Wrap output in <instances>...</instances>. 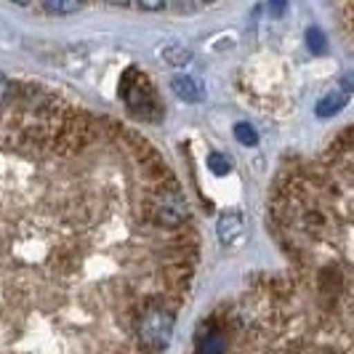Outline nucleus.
Listing matches in <instances>:
<instances>
[{"mask_svg": "<svg viewBox=\"0 0 354 354\" xmlns=\"http://www.w3.org/2000/svg\"><path fill=\"white\" fill-rule=\"evenodd\" d=\"M306 43H309L312 53H325V51H328V40H325V35L319 32L317 27H309V30H306Z\"/></svg>", "mask_w": 354, "mask_h": 354, "instance_id": "12", "label": "nucleus"}, {"mask_svg": "<svg viewBox=\"0 0 354 354\" xmlns=\"http://www.w3.org/2000/svg\"><path fill=\"white\" fill-rule=\"evenodd\" d=\"M234 136H237V142L245 144V147H253V144L259 142V133H256V128H253L250 123L234 125Z\"/></svg>", "mask_w": 354, "mask_h": 354, "instance_id": "11", "label": "nucleus"}, {"mask_svg": "<svg viewBox=\"0 0 354 354\" xmlns=\"http://www.w3.org/2000/svg\"><path fill=\"white\" fill-rule=\"evenodd\" d=\"M43 11H48V14H77V11H83V6L70 3V0H51V3H43Z\"/></svg>", "mask_w": 354, "mask_h": 354, "instance_id": "9", "label": "nucleus"}, {"mask_svg": "<svg viewBox=\"0 0 354 354\" xmlns=\"http://www.w3.org/2000/svg\"><path fill=\"white\" fill-rule=\"evenodd\" d=\"M6 91H8V83H6V77H3V75H0V99H3V96H6Z\"/></svg>", "mask_w": 354, "mask_h": 354, "instance_id": "14", "label": "nucleus"}, {"mask_svg": "<svg viewBox=\"0 0 354 354\" xmlns=\"http://www.w3.org/2000/svg\"><path fill=\"white\" fill-rule=\"evenodd\" d=\"M208 168H211L216 176H227L232 171V162L227 155H221V152H211L208 155Z\"/></svg>", "mask_w": 354, "mask_h": 354, "instance_id": "10", "label": "nucleus"}, {"mask_svg": "<svg viewBox=\"0 0 354 354\" xmlns=\"http://www.w3.org/2000/svg\"><path fill=\"white\" fill-rule=\"evenodd\" d=\"M338 83H341V88L346 91V93H352L354 91V70L346 72V75H341V80H338Z\"/></svg>", "mask_w": 354, "mask_h": 354, "instance_id": "13", "label": "nucleus"}, {"mask_svg": "<svg viewBox=\"0 0 354 354\" xmlns=\"http://www.w3.org/2000/svg\"><path fill=\"white\" fill-rule=\"evenodd\" d=\"M155 213H158V221L160 224H168V227H176L187 218V203L184 197L176 195V192H168L158 200L155 205Z\"/></svg>", "mask_w": 354, "mask_h": 354, "instance_id": "3", "label": "nucleus"}, {"mask_svg": "<svg viewBox=\"0 0 354 354\" xmlns=\"http://www.w3.org/2000/svg\"><path fill=\"white\" fill-rule=\"evenodd\" d=\"M171 333H174V315L162 306H149L139 319V336L149 349L168 346Z\"/></svg>", "mask_w": 354, "mask_h": 354, "instance_id": "1", "label": "nucleus"}, {"mask_svg": "<svg viewBox=\"0 0 354 354\" xmlns=\"http://www.w3.org/2000/svg\"><path fill=\"white\" fill-rule=\"evenodd\" d=\"M216 232H218V240H221L224 245H234V243L245 234V221H243V216L237 211H227V213H221Z\"/></svg>", "mask_w": 354, "mask_h": 354, "instance_id": "4", "label": "nucleus"}, {"mask_svg": "<svg viewBox=\"0 0 354 354\" xmlns=\"http://www.w3.org/2000/svg\"><path fill=\"white\" fill-rule=\"evenodd\" d=\"M160 56H162V62L171 64V67H184V64H189L192 51H189L187 46H181V43H168V46L160 48Z\"/></svg>", "mask_w": 354, "mask_h": 354, "instance_id": "6", "label": "nucleus"}, {"mask_svg": "<svg viewBox=\"0 0 354 354\" xmlns=\"http://www.w3.org/2000/svg\"><path fill=\"white\" fill-rule=\"evenodd\" d=\"M171 88H174V93H176L181 102H203V96H205L203 86L197 83L195 77H187V75H178V77H174Z\"/></svg>", "mask_w": 354, "mask_h": 354, "instance_id": "5", "label": "nucleus"}, {"mask_svg": "<svg viewBox=\"0 0 354 354\" xmlns=\"http://www.w3.org/2000/svg\"><path fill=\"white\" fill-rule=\"evenodd\" d=\"M344 106H346V96H344V93H328L325 99L317 102V109H315V112H317V118H333Z\"/></svg>", "mask_w": 354, "mask_h": 354, "instance_id": "7", "label": "nucleus"}, {"mask_svg": "<svg viewBox=\"0 0 354 354\" xmlns=\"http://www.w3.org/2000/svg\"><path fill=\"white\" fill-rule=\"evenodd\" d=\"M197 354H227V346H224V338L218 333H208V336L200 338L197 344Z\"/></svg>", "mask_w": 354, "mask_h": 354, "instance_id": "8", "label": "nucleus"}, {"mask_svg": "<svg viewBox=\"0 0 354 354\" xmlns=\"http://www.w3.org/2000/svg\"><path fill=\"white\" fill-rule=\"evenodd\" d=\"M123 86H125L123 99H125V104L131 106V112L139 115V118H149V109L158 104V102H155V93H152V88H149V80L139 75V83L133 86L131 77H125Z\"/></svg>", "mask_w": 354, "mask_h": 354, "instance_id": "2", "label": "nucleus"}]
</instances>
